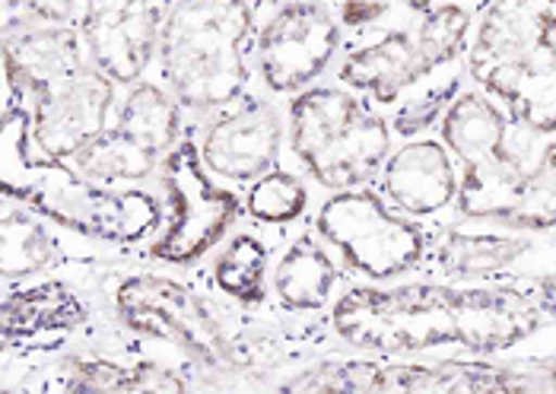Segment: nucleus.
Here are the masks:
<instances>
[{"instance_id": "ddd939ff", "label": "nucleus", "mask_w": 556, "mask_h": 394, "mask_svg": "<svg viewBox=\"0 0 556 394\" xmlns=\"http://www.w3.org/2000/svg\"><path fill=\"white\" fill-rule=\"evenodd\" d=\"M175 0H84L80 36L89 64L118 87L143 80L160 54Z\"/></svg>"}, {"instance_id": "c756f323", "label": "nucleus", "mask_w": 556, "mask_h": 394, "mask_svg": "<svg viewBox=\"0 0 556 394\" xmlns=\"http://www.w3.org/2000/svg\"><path fill=\"white\" fill-rule=\"evenodd\" d=\"M388 10H391V0H343L338 20L350 29H366V26L386 20Z\"/></svg>"}, {"instance_id": "a211bd4d", "label": "nucleus", "mask_w": 556, "mask_h": 394, "mask_svg": "<svg viewBox=\"0 0 556 394\" xmlns=\"http://www.w3.org/2000/svg\"><path fill=\"white\" fill-rule=\"evenodd\" d=\"M462 169L442 140L414 137L391 150L382 166V194L414 219H429L455 207Z\"/></svg>"}, {"instance_id": "f03ea898", "label": "nucleus", "mask_w": 556, "mask_h": 394, "mask_svg": "<svg viewBox=\"0 0 556 394\" xmlns=\"http://www.w3.org/2000/svg\"><path fill=\"white\" fill-rule=\"evenodd\" d=\"M468 77L534 137H556V3L490 0L468 48Z\"/></svg>"}, {"instance_id": "473e14b6", "label": "nucleus", "mask_w": 556, "mask_h": 394, "mask_svg": "<svg viewBox=\"0 0 556 394\" xmlns=\"http://www.w3.org/2000/svg\"><path fill=\"white\" fill-rule=\"evenodd\" d=\"M554 3H556V0H554Z\"/></svg>"}, {"instance_id": "f257e3e1", "label": "nucleus", "mask_w": 556, "mask_h": 394, "mask_svg": "<svg viewBox=\"0 0 556 394\" xmlns=\"http://www.w3.org/2000/svg\"><path fill=\"white\" fill-rule=\"evenodd\" d=\"M531 290L506 283H369L350 287L331 306V331L372 356L455 347L496 356L525 344L544 325Z\"/></svg>"}, {"instance_id": "7c9ffc66", "label": "nucleus", "mask_w": 556, "mask_h": 394, "mask_svg": "<svg viewBox=\"0 0 556 394\" xmlns=\"http://www.w3.org/2000/svg\"><path fill=\"white\" fill-rule=\"evenodd\" d=\"M528 290H531V296L538 300V306L544 308V315L556 321V277L554 274H541V277L528 280Z\"/></svg>"}, {"instance_id": "2f4dec72", "label": "nucleus", "mask_w": 556, "mask_h": 394, "mask_svg": "<svg viewBox=\"0 0 556 394\" xmlns=\"http://www.w3.org/2000/svg\"><path fill=\"white\" fill-rule=\"evenodd\" d=\"M531 376H534V389L538 392H556V356L547 359V363L531 366Z\"/></svg>"}, {"instance_id": "7ed1b4c3", "label": "nucleus", "mask_w": 556, "mask_h": 394, "mask_svg": "<svg viewBox=\"0 0 556 394\" xmlns=\"http://www.w3.org/2000/svg\"><path fill=\"white\" fill-rule=\"evenodd\" d=\"M252 39L249 0H175L156 58L185 112L214 115L249 96Z\"/></svg>"}, {"instance_id": "6ab92c4d", "label": "nucleus", "mask_w": 556, "mask_h": 394, "mask_svg": "<svg viewBox=\"0 0 556 394\" xmlns=\"http://www.w3.org/2000/svg\"><path fill=\"white\" fill-rule=\"evenodd\" d=\"M89 308L61 280H39L3 296V344L16 347L23 341L61 334L86 325Z\"/></svg>"}, {"instance_id": "423d86ee", "label": "nucleus", "mask_w": 556, "mask_h": 394, "mask_svg": "<svg viewBox=\"0 0 556 394\" xmlns=\"http://www.w3.org/2000/svg\"><path fill=\"white\" fill-rule=\"evenodd\" d=\"M417 16L420 23L414 29H388L379 39L353 48L338 71L343 87L376 99L379 105H394L468 54L473 33L471 7L442 0Z\"/></svg>"}, {"instance_id": "dca6fc26", "label": "nucleus", "mask_w": 556, "mask_h": 394, "mask_svg": "<svg viewBox=\"0 0 556 394\" xmlns=\"http://www.w3.org/2000/svg\"><path fill=\"white\" fill-rule=\"evenodd\" d=\"M283 147V122L274 105L242 99L223 109L201 137V156L211 173L229 181H255L277 166Z\"/></svg>"}, {"instance_id": "412c9836", "label": "nucleus", "mask_w": 556, "mask_h": 394, "mask_svg": "<svg viewBox=\"0 0 556 394\" xmlns=\"http://www.w3.org/2000/svg\"><path fill=\"white\" fill-rule=\"evenodd\" d=\"M338 283V267L328 249L308 232L296 236L274 267V293L293 312H318L328 306Z\"/></svg>"}, {"instance_id": "2eb2a0df", "label": "nucleus", "mask_w": 556, "mask_h": 394, "mask_svg": "<svg viewBox=\"0 0 556 394\" xmlns=\"http://www.w3.org/2000/svg\"><path fill=\"white\" fill-rule=\"evenodd\" d=\"M115 80L105 77L96 64H84L77 74L51 84L29 105L33 112V143L42 163L74 160L86 143L109 128L115 109ZM29 173V169H26Z\"/></svg>"}, {"instance_id": "20e7f679", "label": "nucleus", "mask_w": 556, "mask_h": 394, "mask_svg": "<svg viewBox=\"0 0 556 394\" xmlns=\"http://www.w3.org/2000/svg\"><path fill=\"white\" fill-rule=\"evenodd\" d=\"M439 134L462 169L458 217L500 226L534 166L538 137L515 125L483 89H462L442 115Z\"/></svg>"}, {"instance_id": "4be33fe9", "label": "nucleus", "mask_w": 556, "mask_h": 394, "mask_svg": "<svg viewBox=\"0 0 556 394\" xmlns=\"http://www.w3.org/2000/svg\"><path fill=\"white\" fill-rule=\"evenodd\" d=\"M71 163L80 176L102 181V185H137L160 169L163 153H156L153 147H147L140 137H134L125 128L109 125L105 131L96 134Z\"/></svg>"}, {"instance_id": "bb28decb", "label": "nucleus", "mask_w": 556, "mask_h": 394, "mask_svg": "<svg viewBox=\"0 0 556 394\" xmlns=\"http://www.w3.org/2000/svg\"><path fill=\"white\" fill-rule=\"evenodd\" d=\"M462 92V71L448 67L442 74H435L429 84L417 87L394 112L391 118V131L404 140H414L420 134H427L435 122H442V115L448 112V105L455 102V96Z\"/></svg>"}, {"instance_id": "9b49d317", "label": "nucleus", "mask_w": 556, "mask_h": 394, "mask_svg": "<svg viewBox=\"0 0 556 394\" xmlns=\"http://www.w3.org/2000/svg\"><path fill=\"white\" fill-rule=\"evenodd\" d=\"M115 312L130 331L175 344L211 372H236L239 353L207 306L185 283L160 274H130L115 290Z\"/></svg>"}, {"instance_id": "5701e85b", "label": "nucleus", "mask_w": 556, "mask_h": 394, "mask_svg": "<svg viewBox=\"0 0 556 394\" xmlns=\"http://www.w3.org/2000/svg\"><path fill=\"white\" fill-rule=\"evenodd\" d=\"M181 112L185 109L172 96L169 87L140 80L122 99V105L115 112V125L130 131L134 137H140L147 147H153L156 153L166 156L181 140Z\"/></svg>"}, {"instance_id": "a878e982", "label": "nucleus", "mask_w": 556, "mask_h": 394, "mask_svg": "<svg viewBox=\"0 0 556 394\" xmlns=\"http://www.w3.org/2000/svg\"><path fill=\"white\" fill-rule=\"evenodd\" d=\"M267 245L252 236L239 232L214 262V283L232 300L245 306H261L267 296Z\"/></svg>"}, {"instance_id": "39448f33", "label": "nucleus", "mask_w": 556, "mask_h": 394, "mask_svg": "<svg viewBox=\"0 0 556 394\" xmlns=\"http://www.w3.org/2000/svg\"><path fill=\"white\" fill-rule=\"evenodd\" d=\"M391 125L350 87L312 84L290 99V147L328 191L369 185L391 156Z\"/></svg>"}, {"instance_id": "cd10ccee", "label": "nucleus", "mask_w": 556, "mask_h": 394, "mask_svg": "<svg viewBox=\"0 0 556 394\" xmlns=\"http://www.w3.org/2000/svg\"><path fill=\"white\" fill-rule=\"evenodd\" d=\"M245 207L257 223L267 226H283L293 223L305 214L308 207V188L296 173L290 169H267L264 176H257L249 188Z\"/></svg>"}, {"instance_id": "f3484780", "label": "nucleus", "mask_w": 556, "mask_h": 394, "mask_svg": "<svg viewBox=\"0 0 556 394\" xmlns=\"http://www.w3.org/2000/svg\"><path fill=\"white\" fill-rule=\"evenodd\" d=\"M84 36L74 26H51L36 20H3V74L7 96L26 109L51 84L84 67Z\"/></svg>"}, {"instance_id": "aec40b11", "label": "nucleus", "mask_w": 556, "mask_h": 394, "mask_svg": "<svg viewBox=\"0 0 556 394\" xmlns=\"http://www.w3.org/2000/svg\"><path fill=\"white\" fill-rule=\"evenodd\" d=\"M61 389L74 394H172L188 385L156 363H122L102 353H74L61 366Z\"/></svg>"}, {"instance_id": "b1692460", "label": "nucleus", "mask_w": 556, "mask_h": 394, "mask_svg": "<svg viewBox=\"0 0 556 394\" xmlns=\"http://www.w3.org/2000/svg\"><path fill=\"white\" fill-rule=\"evenodd\" d=\"M58 262V239L33 207H7L0 223V274L3 280H26Z\"/></svg>"}, {"instance_id": "0eeeda50", "label": "nucleus", "mask_w": 556, "mask_h": 394, "mask_svg": "<svg viewBox=\"0 0 556 394\" xmlns=\"http://www.w3.org/2000/svg\"><path fill=\"white\" fill-rule=\"evenodd\" d=\"M3 191L36 214L112 245H140L166 223V204L153 191L92 181L61 160L23 173L20 185H3Z\"/></svg>"}, {"instance_id": "9d476101", "label": "nucleus", "mask_w": 556, "mask_h": 394, "mask_svg": "<svg viewBox=\"0 0 556 394\" xmlns=\"http://www.w3.org/2000/svg\"><path fill=\"white\" fill-rule=\"evenodd\" d=\"M160 185L166 223L150 249L153 262L172 267L201 262L239 219V194L216 181L191 134H181V140L163 156Z\"/></svg>"}, {"instance_id": "393cba45", "label": "nucleus", "mask_w": 556, "mask_h": 394, "mask_svg": "<svg viewBox=\"0 0 556 394\" xmlns=\"http://www.w3.org/2000/svg\"><path fill=\"white\" fill-rule=\"evenodd\" d=\"M500 226L538 236L556 229V140H547L538 150L534 166Z\"/></svg>"}, {"instance_id": "4468645a", "label": "nucleus", "mask_w": 556, "mask_h": 394, "mask_svg": "<svg viewBox=\"0 0 556 394\" xmlns=\"http://www.w3.org/2000/svg\"><path fill=\"white\" fill-rule=\"evenodd\" d=\"M538 232H518L496 223L462 219L448 226L427 262L432 270L455 283H500L506 277H541L547 270V249L534 239Z\"/></svg>"}, {"instance_id": "c85d7f7f", "label": "nucleus", "mask_w": 556, "mask_h": 394, "mask_svg": "<svg viewBox=\"0 0 556 394\" xmlns=\"http://www.w3.org/2000/svg\"><path fill=\"white\" fill-rule=\"evenodd\" d=\"M3 10H7V16H20V20L71 26L77 0H3Z\"/></svg>"}, {"instance_id": "1a4fd4ad", "label": "nucleus", "mask_w": 556, "mask_h": 394, "mask_svg": "<svg viewBox=\"0 0 556 394\" xmlns=\"http://www.w3.org/2000/svg\"><path fill=\"white\" fill-rule=\"evenodd\" d=\"M315 232L350 270L372 283H391L417 270L429 252L424 226L366 185L325 198L315 214Z\"/></svg>"}, {"instance_id": "f8f14e48", "label": "nucleus", "mask_w": 556, "mask_h": 394, "mask_svg": "<svg viewBox=\"0 0 556 394\" xmlns=\"http://www.w3.org/2000/svg\"><path fill=\"white\" fill-rule=\"evenodd\" d=\"M341 48V20L315 0H283L257 33V71L270 92L312 87Z\"/></svg>"}, {"instance_id": "6e6552de", "label": "nucleus", "mask_w": 556, "mask_h": 394, "mask_svg": "<svg viewBox=\"0 0 556 394\" xmlns=\"http://www.w3.org/2000/svg\"><path fill=\"white\" fill-rule=\"evenodd\" d=\"M283 392L338 394H490L538 392L534 376L518 366L486 359H442V363H394V359H328L308 366Z\"/></svg>"}]
</instances>
